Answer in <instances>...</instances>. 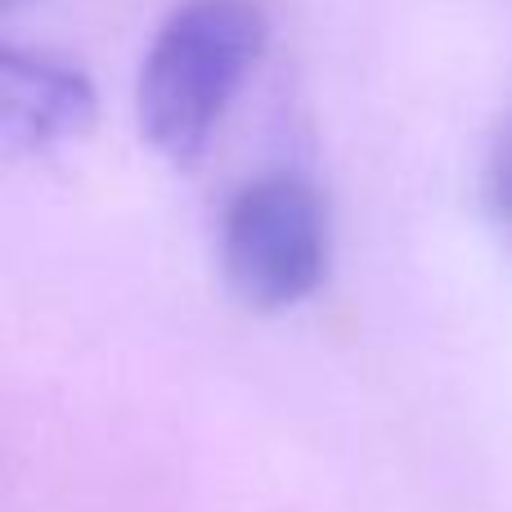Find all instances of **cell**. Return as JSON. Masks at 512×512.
Listing matches in <instances>:
<instances>
[{"label":"cell","instance_id":"6da1fadb","mask_svg":"<svg viewBox=\"0 0 512 512\" xmlns=\"http://www.w3.org/2000/svg\"><path fill=\"white\" fill-rule=\"evenodd\" d=\"M261 41L265 18L256 0H180L140 63L135 108L144 140L171 162L198 158L261 54Z\"/></svg>","mask_w":512,"mask_h":512},{"label":"cell","instance_id":"7a4b0ae2","mask_svg":"<svg viewBox=\"0 0 512 512\" xmlns=\"http://www.w3.org/2000/svg\"><path fill=\"white\" fill-rule=\"evenodd\" d=\"M225 283L256 310L297 306L328 270V221L310 185L261 176L230 198L221 221Z\"/></svg>","mask_w":512,"mask_h":512},{"label":"cell","instance_id":"3957f363","mask_svg":"<svg viewBox=\"0 0 512 512\" xmlns=\"http://www.w3.org/2000/svg\"><path fill=\"white\" fill-rule=\"evenodd\" d=\"M95 108L86 72L50 50H0V140L5 153H45L81 135Z\"/></svg>","mask_w":512,"mask_h":512},{"label":"cell","instance_id":"277c9868","mask_svg":"<svg viewBox=\"0 0 512 512\" xmlns=\"http://www.w3.org/2000/svg\"><path fill=\"white\" fill-rule=\"evenodd\" d=\"M490 203H495V212L512 225V131H508V140L499 144V158H495V167H490Z\"/></svg>","mask_w":512,"mask_h":512},{"label":"cell","instance_id":"5b68a950","mask_svg":"<svg viewBox=\"0 0 512 512\" xmlns=\"http://www.w3.org/2000/svg\"><path fill=\"white\" fill-rule=\"evenodd\" d=\"M5 5H23V0H5Z\"/></svg>","mask_w":512,"mask_h":512}]
</instances>
